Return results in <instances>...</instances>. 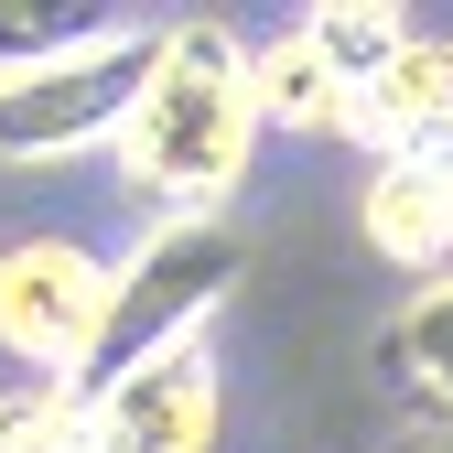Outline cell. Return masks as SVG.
<instances>
[{
  "instance_id": "10",
  "label": "cell",
  "mask_w": 453,
  "mask_h": 453,
  "mask_svg": "<svg viewBox=\"0 0 453 453\" xmlns=\"http://www.w3.org/2000/svg\"><path fill=\"white\" fill-rule=\"evenodd\" d=\"M97 442V400L76 378H22L0 388V453H87Z\"/></svg>"
},
{
  "instance_id": "6",
  "label": "cell",
  "mask_w": 453,
  "mask_h": 453,
  "mask_svg": "<svg viewBox=\"0 0 453 453\" xmlns=\"http://www.w3.org/2000/svg\"><path fill=\"white\" fill-rule=\"evenodd\" d=\"M357 226H367V249H378L388 270L442 280V270H453V162H442V151L378 162L367 195H357Z\"/></svg>"
},
{
  "instance_id": "11",
  "label": "cell",
  "mask_w": 453,
  "mask_h": 453,
  "mask_svg": "<svg viewBox=\"0 0 453 453\" xmlns=\"http://www.w3.org/2000/svg\"><path fill=\"white\" fill-rule=\"evenodd\" d=\"M119 22L130 12H87V0H0V76H33V65H54V54H87Z\"/></svg>"
},
{
  "instance_id": "12",
  "label": "cell",
  "mask_w": 453,
  "mask_h": 453,
  "mask_svg": "<svg viewBox=\"0 0 453 453\" xmlns=\"http://www.w3.org/2000/svg\"><path fill=\"white\" fill-rule=\"evenodd\" d=\"M303 33H313V54H324V65L346 76V87H367L388 54L421 33V22H400L388 0H324V12H303Z\"/></svg>"
},
{
  "instance_id": "9",
  "label": "cell",
  "mask_w": 453,
  "mask_h": 453,
  "mask_svg": "<svg viewBox=\"0 0 453 453\" xmlns=\"http://www.w3.org/2000/svg\"><path fill=\"white\" fill-rule=\"evenodd\" d=\"M388 367H400L411 400L453 432V270H442V280H411L400 324H388Z\"/></svg>"
},
{
  "instance_id": "8",
  "label": "cell",
  "mask_w": 453,
  "mask_h": 453,
  "mask_svg": "<svg viewBox=\"0 0 453 453\" xmlns=\"http://www.w3.org/2000/svg\"><path fill=\"white\" fill-rule=\"evenodd\" d=\"M259 119L292 130V141H346V130H357V87L313 54L303 22L280 33V43H259Z\"/></svg>"
},
{
  "instance_id": "13",
  "label": "cell",
  "mask_w": 453,
  "mask_h": 453,
  "mask_svg": "<svg viewBox=\"0 0 453 453\" xmlns=\"http://www.w3.org/2000/svg\"><path fill=\"white\" fill-rule=\"evenodd\" d=\"M400 453H453V432H421V442H400Z\"/></svg>"
},
{
  "instance_id": "5",
  "label": "cell",
  "mask_w": 453,
  "mask_h": 453,
  "mask_svg": "<svg viewBox=\"0 0 453 453\" xmlns=\"http://www.w3.org/2000/svg\"><path fill=\"white\" fill-rule=\"evenodd\" d=\"M216 346H184L119 388H97V442L87 453H216Z\"/></svg>"
},
{
  "instance_id": "1",
  "label": "cell",
  "mask_w": 453,
  "mask_h": 453,
  "mask_svg": "<svg viewBox=\"0 0 453 453\" xmlns=\"http://www.w3.org/2000/svg\"><path fill=\"white\" fill-rule=\"evenodd\" d=\"M259 130H270L259 119V54L226 22H162V65L130 108V141H119V184L162 226H195L249 184Z\"/></svg>"
},
{
  "instance_id": "4",
  "label": "cell",
  "mask_w": 453,
  "mask_h": 453,
  "mask_svg": "<svg viewBox=\"0 0 453 453\" xmlns=\"http://www.w3.org/2000/svg\"><path fill=\"white\" fill-rule=\"evenodd\" d=\"M108 280L119 259H97L87 238H12L0 249V357H22L33 378H87L108 334Z\"/></svg>"
},
{
  "instance_id": "7",
  "label": "cell",
  "mask_w": 453,
  "mask_h": 453,
  "mask_svg": "<svg viewBox=\"0 0 453 453\" xmlns=\"http://www.w3.org/2000/svg\"><path fill=\"white\" fill-rule=\"evenodd\" d=\"M346 141L378 151V162L453 141V43H442V33H411V43L357 87V130H346Z\"/></svg>"
},
{
  "instance_id": "3",
  "label": "cell",
  "mask_w": 453,
  "mask_h": 453,
  "mask_svg": "<svg viewBox=\"0 0 453 453\" xmlns=\"http://www.w3.org/2000/svg\"><path fill=\"white\" fill-rule=\"evenodd\" d=\"M151 65H162V22H119L87 54H54V65H33V76H0V162L119 151Z\"/></svg>"
},
{
  "instance_id": "14",
  "label": "cell",
  "mask_w": 453,
  "mask_h": 453,
  "mask_svg": "<svg viewBox=\"0 0 453 453\" xmlns=\"http://www.w3.org/2000/svg\"><path fill=\"white\" fill-rule=\"evenodd\" d=\"M442 162H453V141H442Z\"/></svg>"
},
{
  "instance_id": "2",
  "label": "cell",
  "mask_w": 453,
  "mask_h": 453,
  "mask_svg": "<svg viewBox=\"0 0 453 453\" xmlns=\"http://www.w3.org/2000/svg\"><path fill=\"white\" fill-rule=\"evenodd\" d=\"M238 280H249V238L226 216H195V226H151V238L119 259V280H108V334H97V357H87V400L97 388H119L162 357H184L216 334V313L238 303Z\"/></svg>"
}]
</instances>
